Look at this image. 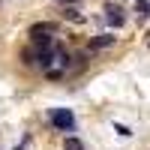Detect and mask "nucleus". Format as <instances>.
<instances>
[{"label": "nucleus", "instance_id": "nucleus-3", "mask_svg": "<svg viewBox=\"0 0 150 150\" xmlns=\"http://www.w3.org/2000/svg\"><path fill=\"white\" fill-rule=\"evenodd\" d=\"M117 36H111V33H102V36H96V39H90V48L93 51H99V48H111L114 45Z\"/></svg>", "mask_w": 150, "mask_h": 150}, {"label": "nucleus", "instance_id": "nucleus-1", "mask_svg": "<svg viewBox=\"0 0 150 150\" xmlns=\"http://www.w3.org/2000/svg\"><path fill=\"white\" fill-rule=\"evenodd\" d=\"M51 123L60 132H72L75 129V117H72L69 108H51Z\"/></svg>", "mask_w": 150, "mask_h": 150}, {"label": "nucleus", "instance_id": "nucleus-8", "mask_svg": "<svg viewBox=\"0 0 150 150\" xmlns=\"http://www.w3.org/2000/svg\"><path fill=\"white\" fill-rule=\"evenodd\" d=\"M114 129H117L120 135H132V132H129V126H123V123H117V126H114Z\"/></svg>", "mask_w": 150, "mask_h": 150}, {"label": "nucleus", "instance_id": "nucleus-2", "mask_svg": "<svg viewBox=\"0 0 150 150\" xmlns=\"http://www.w3.org/2000/svg\"><path fill=\"white\" fill-rule=\"evenodd\" d=\"M105 21L111 24V27H123L126 15H123V9H120L117 3H105Z\"/></svg>", "mask_w": 150, "mask_h": 150}, {"label": "nucleus", "instance_id": "nucleus-4", "mask_svg": "<svg viewBox=\"0 0 150 150\" xmlns=\"http://www.w3.org/2000/svg\"><path fill=\"white\" fill-rule=\"evenodd\" d=\"M54 30H57V24L54 21H45V24H33L30 36H42V33H54Z\"/></svg>", "mask_w": 150, "mask_h": 150}, {"label": "nucleus", "instance_id": "nucleus-9", "mask_svg": "<svg viewBox=\"0 0 150 150\" xmlns=\"http://www.w3.org/2000/svg\"><path fill=\"white\" fill-rule=\"evenodd\" d=\"M57 3H69V6H72V3H78V0H57Z\"/></svg>", "mask_w": 150, "mask_h": 150}, {"label": "nucleus", "instance_id": "nucleus-6", "mask_svg": "<svg viewBox=\"0 0 150 150\" xmlns=\"http://www.w3.org/2000/svg\"><path fill=\"white\" fill-rule=\"evenodd\" d=\"M63 150H84V144H81L78 138H72V135H69V138L63 141Z\"/></svg>", "mask_w": 150, "mask_h": 150}, {"label": "nucleus", "instance_id": "nucleus-7", "mask_svg": "<svg viewBox=\"0 0 150 150\" xmlns=\"http://www.w3.org/2000/svg\"><path fill=\"white\" fill-rule=\"evenodd\" d=\"M66 18H72V21H81V15H78V9H72V6L66 9Z\"/></svg>", "mask_w": 150, "mask_h": 150}, {"label": "nucleus", "instance_id": "nucleus-5", "mask_svg": "<svg viewBox=\"0 0 150 150\" xmlns=\"http://www.w3.org/2000/svg\"><path fill=\"white\" fill-rule=\"evenodd\" d=\"M135 12H138V18H147L150 15V3L147 0H135Z\"/></svg>", "mask_w": 150, "mask_h": 150}]
</instances>
